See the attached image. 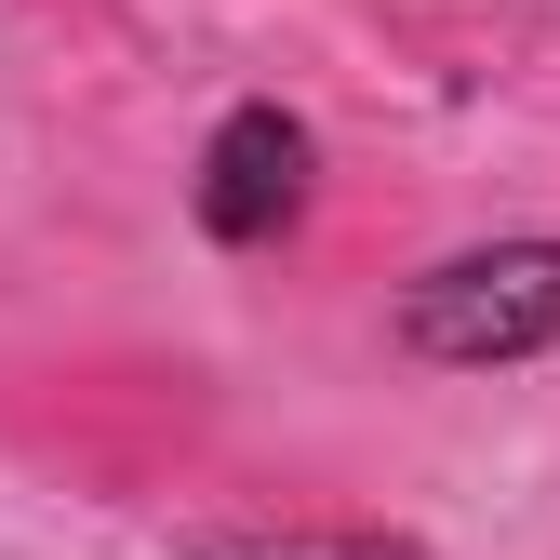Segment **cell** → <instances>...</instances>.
Masks as SVG:
<instances>
[{"label": "cell", "instance_id": "cell-2", "mask_svg": "<svg viewBox=\"0 0 560 560\" xmlns=\"http://www.w3.org/2000/svg\"><path fill=\"white\" fill-rule=\"evenodd\" d=\"M307 200H320V120L280 107V94L214 107V133H200V161H187V228L214 254H280L307 228Z\"/></svg>", "mask_w": 560, "mask_h": 560}, {"label": "cell", "instance_id": "cell-1", "mask_svg": "<svg viewBox=\"0 0 560 560\" xmlns=\"http://www.w3.org/2000/svg\"><path fill=\"white\" fill-rule=\"evenodd\" d=\"M387 347L413 374H534L560 361V228H494L428 254L387 294Z\"/></svg>", "mask_w": 560, "mask_h": 560}, {"label": "cell", "instance_id": "cell-3", "mask_svg": "<svg viewBox=\"0 0 560 560\" xmlns=\"http://www.w3.org/2000/svg\"><path fill=\"white\" fill-rule=\"evenodd\" d=\"M174 560H441V547L387 521H187Z\"/></svg>", "mask_w": 560, "mask_h": 560}]
</instances>
